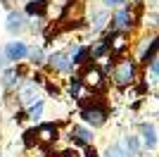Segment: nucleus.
Instances as JSON below:
<instances>
[{
  "instance_id": "22",
  "label": "nucleus",
  "mask_w": 159,
  "mask_h": 157,
  "mask_svg": "<svg viewBox=\"0 0 159 157\" xmlns=\"http://www.w3.org/2000/svg\"><path fill=\"white\" fill-rule=\"evenodd\" d=\"M81 157H100V152L95 150V145H83V152H81Z\"/></svg>"
},
{
  "instance_id": "23",
  "label": "nucleus",
  "mask_w": 159,
  "mask_h": 157,
  "mask_svg": "<svg viewBox=\"0 0 159 157\" xmlns=\"http://www.w3.org/2000/svg\"><path fill=\"white\" fill-rule=\"evenodd\" d=\"M124 2H128V0H102V7H107V10H114V7H121Z\"/></svg>"
},
{
  "instance_id": "4",
  "label": "nucleus",
  "mask_w": 159,
  "mask_h": 157,
  "mask_svg": "<svg viewBox=\"0 0 159 157\" xmlns=\"http://www.w3.org/2000/svg\"><path fill=\"white\" fill-rule=\"evenodd\" d=\"M14 93H17V102H21L24 107H29V105L38 102V100H43V88H40L33 78H24L17 88H14Z\"/></svg>"
},
{
  "instance_id": "24",
  "label": "nucleus",
  "mask_w": 159,
  "mask_h": 157,
  "mask_svg": "<svg viewBox=\"0 0 159 157\" xmlns=\"http://www.w3.org/2000/svg\"><path fill=\"white\" fill-rule=\"evenodd\" d=\"M7 67V59H5V55H2V50H0V69H5Z\"/></svg>"
},
{
  "instance_id": "12",
  "label": "nucleus",
  "mask_w": 159,
  "mask_h": 157,
  "mask_svg": "<svg viewBox=\"0 0 159 157\" xmlns=\"http://www.w3.org/2000/svg\"><path fill=\"white\" fill-rule=\"evenodd\" d=\"M26 24H29V17L21 12V10H10V12H7V19H5L7 33L17 36V33H21L24 29H26Z\"/></svg>"
},
{
  "instance_id": "21",
  "label": "nucleus",
  "mask_w": 159,
  "mask_h": 157,
  "mask_svg": "<svg viewBox=\"0 0 159 157\" xmlns=\"http://www.w3.org/2000/svg\"><path fill=\"white\" fill-rule=\"evenodd\" d=\"M100 157H128V155H126V150L121 148V143H114V145H109Z\"/></svg>"
},
{
  "instance_id": "3",
  "label": "nucleus",
  "mask_w": 159,
  "mask_h": 157,
  "mask_svg": "<svg viewBox=\"0 0 159 157\" xmlns=\"http://www.w3.org/2000/svg\"><path fill=\"white\" fill-rule=\"evenodd\" d=\"M79 78H81V83H83L86 91L95 93V95L107 93L109 78H107V74L98 67V62H86V64H81L79 67Z\"/></svg>"
},
{
  "instance_id": "13",
  "label": "nucleus",
  "mask_w": 159,
  "mask_h": 157,
  "mask_svg": "<svg viewBox=\"0 0 159 157\" xmlns=\"http://www.w3.org/2000/svg\"><path fill=\"white\" fill-rule=\"evenodd\" d=\"M64 93H66V98H71L74 102H79V100L86 95V88H83V83H81L79 74H71V76L64 81Z\"/></svg>"
},
{
  "instance_id": "19",
  "label": "nucleus",
  "mask_w": 159,
  "mask_h": 157,
  "mask_svg": "<svg viewBox=\"0 0 159 157\" xmlns=\"http://www.w3.org/2000/svg\"><path fill=\"white\" fill-rule=\"evenodd\" d=\"M43 117H45V100H38V102H33V105L26 107V119L29 121H36V124H38Z\"/></svg>"
},
{
  "instance_id": "7",
  "label": "nucleus",
  "mask_w": 159,
  "mask_h": 157,
  "mask_svg": "<svg viewBox=\"0 0 159 157\" xmlns=\"http://www.w3.org/2000/svg\"><path fill=\"white\" fill-rule=\"evenodd\" d=\"M66 138H69L71 148H83V145H90L95 140L93 129L86 126V124H71L69 131H66Z\"/></svg>"
},
{
  "instance_id": "20",
  "label": "nucleus",
  "mask_w": 159,
  "mask_h": 157,
  "mask_svg": "<svg viewBox=\"0 0 159 157\" xmlns=\"http://www.w3.org/2000/svg\"><path fill=\"white\" fill-rule=\"evenodd\" d=\"M21 143H24V148H26V150H33V148L38 145V136H36V126L21 133Z\"/></svg>"
},
{
  "instance_id": "18",
  "label": "nucleus",
  "mask_w": 159,
  "mask_h": 157,
  "mask_svg": "<svg viewBox=\"0 0 159 157\" xmlns=\"http://www.w3.org/2000/svg\"><path fill=\"white\" fill-rule=\"evenodd\" d=\"M121 148L126 150L128 157H140V150H143V145H140V138L133 136V133H128V136H124V140H121Z\"/></svg>"
},
{
  "instance_id": "9",
  "label": "nucleus",
  "mask_w": 159,
  "mask_h": 157,
  "mask_svg": "<svg viewBox=\"0 0 159 157\" xmlns=\"http://www.w3.org/2000/svg\"><path fill=\"white\" fill-rule=\"evenodd\" d=\"M138 131H140V145L145 150H157V121H140L138 124Z\"/></svg>"
},
{
  "instance_id": "17",
  "label": "nucleus",
  "mask_w": 159,
  "mask_h": 157,
  "mask_svg": "<svg viewBox=\"0 0 159 157\" xmlns=\"http://www.w3.org/2000/svg\"><path fill=\"white\" fill-rule=\"evenodd\" d=\"M21 81H24V78H19V74L14 72V67H5V69H2V78H0V88H5V91H14Z\"/></svg>"
},
{
  "instance_id": "1",
  "label": "nucleus",
  "mask_w": 159,
  "mask_h": 157,
  "mask_svg": "<svg viewBox=\"0 0 159 157\" xmlns=\"http://www.w3.org/2000/svg\"><path fill=\"white\" fill-rule=\"evenodd\" d=\"M79 117L90 129H102L109 121V105L102 100V95H83L79 100Z\"/></svg>"
},
{
  "instance_id": "6",
  "label": "nucleus",
  "mask_w": 159,
  "mask_h": 157,
  "mask_svg": "<svg viewBox=\"0 0 159 157\" xmlns=\"http://www.w3.org/2000/svg\"><path fill=\"white\" fill-rule=\"evenodd\" d=\"M36 136H38V143H45V145H55L62 136V124L55 121V119H48L43 121L40 119L36 124Z\"/></svg>"
},
{
  "instance_id": "15",
  "label": "nucleus",
  "mask_w": 159,
  "mask_h": 157,
  "mask_svg": "<svg viewBox=\"0 0 159 157\" xmlns=\"http://www.w3.org/2000/svg\"><path fill=\"white\" fill-rule=\"evenodd\" d=\"M45 55L48 52L40 45H29V52H26V59H24V62H26L31 69H43V67H45Z\"/></svg>"
},
{
  "instance_id": "14",
  "label": "nucleus",
  "mask_w": 159,
  "mask_h": 157,
  "mask_svg": "<svg viewBox=\"0 0 159 157\" xmlns=\"http://www.w3.org/2000/svg\"><path fill=\"white\" fill-rule=\"evenodd\" d=\"M48 7H50V0H26V5H24L21 12L26 14L29 19H33V17H38V19L43 17V19H45Z\"/></svg>"
},
{
  "instance_id": "8",
  "label": "nucleus",
  "mask_w": 159,
  "mask_h": 157,
  "mask_svg": "<svg viewBox=\"0 0 159 157\" xmlns=\"http://www.w3.org/2000/svg\"><path fill=\"white\" fill-rule=\"evenodd\" d=\"M45 67L50 69V72L55 74H71L74 67L71 62H69V55H66L64 50H52L45 55Z\"/></svg>"
},
{
  "instance_id": "11",
  "label": "nucleus",
  "mask_w": 159,
  "mask_h": 157,
  "mask_svg": "<svg viewBox=\"0 0 159 157\" xmlns=\"http://www.w3.org/2000/svg\"><path fill=\"white\" fill-rule=\"evenodd\" d=\"M157 48H159V38H157V33H152V36H145V38H143V43H140L138 62L145 67L147 62L157 59Z\"/></svg>"
},
{
  "instance_id": "10",
  "label": "nucleus",
  "mask_w": 159,
  "mask_h": 157,
  "mask_svg": "<svg viewBox=\"0 0 159 157\" xmlns=\"http://www.w3.org/2000/svg\"><path fill=\"white\" fill-rule=\"evenodd\" d=\"M29 52V43L24 40H10L5 48H2V55H5L7 64H17V62H24Z\"/></svg>"
},
{
  "instance_id": "2",
  "label": "nucleus",
  "mask_w": 159,
  "mask_h": 157,
  "mask_svg": "<svg viewBox=\"0 0 159 157\" xmlns=\"http://www.w3.org/2000/svg\"><path fill=\"white\" fill-rule=\"evenodd\" d=\"M107 76H112V83L116 86V88H128V86H133L135 81H138V62L133 57H128V55H124V57H116L112 59V67H109V74Z\"/></svg>"
},
{
  "instance_id": "16",
  "label": "nucleus",
  "mask_w": 159,
  "mask_h": 157,
  "mask_svg": "<svg viewBox=\"0 0 159 157\" xmlns=\"http://www.w3.org/2000/svg\"><path fill=\"white\" fill-rule=\"evenodd\" d=\"M109 10L107 7H102V10H93V17H90V29H93L95 33L105 31L107 26H109Z\"/></svg>"
},
{
  "instance_id": "5",
  "label": "nucleus",
  "mask_w": 159,
  "mask_h": 157,
  "mask_svg": "<svg viewBox=\"0 0 159 157\" xmlns=\"http://www.w3.org/2000/svg\"><path fill=\"white\" fill-rule=\"evenodd\" d=\"M107 29H114V31H133L135 29L131 2H124L121 7H114V14L109 17V26Z\"/></svg>"
}]
</instances>
